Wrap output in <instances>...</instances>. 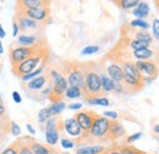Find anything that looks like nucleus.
Returning <instances> with one entry per match:
<instances>
[{"label": "nucleus", "instance_id": "1", "mask_svg": "<svg viewBox=\"0 0 159 154\" xmlns=\"http://www.w3.org/2000/svg\"><path fill=\"white\" fill-rule=\"evenodd\" d=\"M43 58H44V57H43V54H40V53L34 54V55H32L31 58L26 59L25 61H22L20 64L15 65V66H14V72H15L16 75H19V76L28 75V74H31L32 71H34L36 69L39 67Z\"/></svg>", "mask_w": 159, "mask_h": 154}, {"label": "nucleus", "instance_id": "2", "mask_svg": "<svg viewBox=\"0 0 159 154\" xmlns=\"http://www.w3.org/2000/svg\"><path fill=\"white\" fill-rule=\"evenodd\" d=\"M84 94L88 97H96L102 93V84H100V77L96 71H88L86 72L84 86L82 88Z\"/></svg>", "mask_w": 159, "mask_h": 154}, {"label": "nucleus", "instance_id": "3", "mask_svg": "<svg viewBox=\"0 0 159 154\" xmlns=\"http://www.w3.org/2000/svg\"><path fill=\"white\" fill-rule=\"evenodd\" d=\"M50 77L53 81V86H52V97H55V100H59V98L62 94H65L69 83L65 76H62L59 71L57 70H52L50 71Z\"/></svg>", "mask_w": 159, "mask_h": 154}, {"label": "nucleus", "instance_id": "4", "mask_svg": "<svg viewBox=\"0 0 159 154\" xmlns=\"http://www.w3.org/2000/svg\"><path fill=\"white\" fill-rule=\"evenodd\" d=\"M110 127V120H108L104 116H96L93 125L89 130V136L93 138H104L109 134Z\"/></svg>", "mask_w": 159, "mask_h": 154}, {"label": "nucleus", "instance_id": "5", "mask_svg": "<svg viewBox=\"0 0 159 154\" xmlns=\"http://www.w3.org/2000/svg\"><path fill=\"white\" fill-rule=\"evenodd\" d=\"M34 54H37V49L33 48V47H17V48L11 49L10 59H11L14 66H15V65L20 64L22 61H25L26 59L31 58Z\"/></svg>", "mask_w": 159, "mask_h": 154}, {"label": "nucleus", "instance_id": "6", "mask_svg": "<svg viewBox=\"0 0 159 154\" xmlns=\"http://www.w3.org/2000/svg\"><path fill=\"white\" fill-rule=\"evenodd\" d=\"M45 124V141L49 146L53 147L59 141V121L53 116Z\"/></svg>", "mask_w": 159, "mask_h": 154}, {"label": "nucleus", "instance_id": "7", "mask_svg": "<svg viewBox=\"0 0 159 154\" xmlns=\"http://www.w3.org/2000/svg\"><path fill=\"white\" fill-rule=\"evenodd\" d=\"M135 65L143 77H151L156 79L158 76V65L152 60H139L135 62Z\"/></svg>", "mask_w": 159, "mask_h": 154}, {"label": "nucleus", "instance_id": "8", "mask_svg": "<svg viewBox=\"0 0 159 154\" xmlns=\"http://www.w3.org/2000/svg\"><path fill=\"white\" fill-rule=\"evenodd\" d=\"M67 83L71 87H76L82 89L84 86V79H86V74L79 69V67H74L71 71L67 72Z\"/></svg>", "mask_w": 159, "mask_h": 154}, {"label": "nucleus", "instance_id": "9", "mask_svg": "<svg viewBox=\"0 0 159 154\" xmlns=\"http://www.w3.org/2000/svg\"><path fill=\"white\" fill-rule=\"evenodd\" d=\"M23 15H26L27 17L32 19L36 22H42L44 20H47L49 11L45 6H39V7H32V9H25L23 10Z\"/></svg>", "mask_w": 159, "mask_h": 154}, {"label": "nucleus", "instance_id": "10", "mask_svg": "<svg viewBox=\"0 0 159 154\" xmlns=\"http://www.w3.org/2000/svg\"><path fill=\"white\" fill-rule=\"evenodd\" d=\"M94 117L93 114L88 113V111H79L76 115H75V119L76 121L79 122V125L81 126L82 131L84 132H89L92 125H93V121H94Z\"/></svg>", "mask_w": 159, "mask_h": 154}, {"label": "nucleus", "instance_id": "11", "mask_svg": "<svg viewBox=\"0 0 159 154\" xmlns=\"http://www.w3.org/2000/svg\"><path fill=\"white\" fill-rule=\"evenodd\" d=\"M64 129L65 131L67 132V135H70L71 137H75V138H79L82 136V129L79 125V122L76 121L75 117H69L64 121Z\"/></svg>", "mask_w": 159, "mask_h": 154}, {"label": "nucleus", "instance_id": "12", "mask_svg": "<svg viewBox=\"0 0 159 154\" xmlns=\"http://www.w3.org/2000/svg\"><path fill=\"white\" fill-rule=\"evenodd\" d=\"M122 70H124V76L132 77V78H135V79H139V81H142V82H143V76L141 75L139 69L136 67L135 62H131V61L124 62Z\"/></svg>", "mask_w": 159, "mask_h": 154}, {"label": "nucleus", "instance_id": "13", "mask_svg": "<svg viewBox=\"0 0 159 154\" xmlns=\"http://www.w3.org/2000/svg\"><path fill=\"white\" fill-rule=\"evenodd\" d=\"M107 75L114 82H122L124 81V70L118 64H110L107 67Z\"/></svg>", "mask_w": 159, "mask_h": 154}, {"label": "nucleus", "instance_id": "14", "mask_svg": "<svg viewBox=\"0 0 159 154\" xmlns=\"http://www.w3.org/2000/svg\"><path fill=\"white\" fill-rule=\"evenodd\" d=\"M126 131L124 129V126L118 122V121H110V127H109V134L111 138L116 139V138H121L122 136H125Z\"/></svg>", "mask_w": 159, "mask_h": 154}, {"label": "nucleus", "instance_id": "15", "mask_svg": "<svg viewBox=\"0 0 159 154\" xmlns=\"http://www.w3.org/2000/svg\"><path fill=\"white\" fill-rule=\"evenodd\" d=\"M17 25L22 31H28V29H36L38 27V23L32 19L27 17L26 15H22L17 20Z\"/></svg>", "mask_w": 159, "mask_h": 154}, {"label": "nucleus", "instance_id": "16", "mask_svg": "<svg viewBox=\"0 0 159 154\" xmlns=\"http://www.w3.org/2000/svg\"><path fill=\"white\" fill-rule=\"evenodd\" d=\"M132 55L137 61L139 60H152L154 58L156 53L151 48H143V49H139V50H134Z\"/></svg>", "mask_w": 159, "mask_h": 154}, {"label": "nucleus", "instance_id": "17", "mask_svg": "<svg viewBox=\"0 0 159 154\" xmlns=\"http://www.w3.org/2000/svg\"><path fill=\"white\" fill-rule=\"evenodd\" d=\"M149 11H151L149 5L147 2H144V1H141L139 5H137V7L132 10V14H134L135 17L142 20L143 17H147L149 15Z\"/></svg>", "mask_w": 159, "mask_h": 154}, {"label": "nucleus", "instance_id": "18", "mask_svg": "<svg viewBox=\"0 0 159 154\" xmlns=\"http://www.w3.org/2000/svg\"><path fill=\"white\" fill-rule=\"evenodd\" d=\"M100 84H102V92L104 93H109V92H114V81L105 74H100Z\"/></svg>", "mask_w": 159, "mask_h": 154}, {"label": "nucleus", "instance_id": "19", "mask_svg": "<svg viewBox=\"0 0 159 154\" xmlns=\"http://www.w3.org/2000/svg\"><path fill=\"white\" fill-rule=\"evenodd\" d=\"M104 152V147L100 144H92V146H83L76 151V154H99Z\"/></svg>", "mask_w": 159, "mask_h": 154}, {"label": "nucleus", "instance_id": "20", "mask_svg": "<svg viewBox=\"0 0 159 154\" xmlns=\"http://www.w3.org/2000/svg\"><path fill=\"white\" fill-rule=\"evenodd\" d=\"M47 83V77L45 76H38L33 79H31L28 83H27V88L30 91H39L42 89Z\"/></svg>", "mask_w": 159, "mask_h": 154}, {"label": "nucleus", "instance_id": "21", "mask_svg": "<svg viewBox=\"0 0 159 154\" xmlns=\"http://www.w3.org/2000/svg\"><path fill=\"white\" fill-rule=\"evenodd\" d=\"M65 108H66V104L62 102V100H54L53 103H52V105L50 106H48V109H49V113H50V115L52 117L54 116H59L64 110H65Z\"/></svg>", "mask_w": 159, "mask_h": 154}, {"label": "nucleus", "instance_id": "22", "mask_svg": "<svg viewBox=\"0 0 159 154\" xmlns=\"http://www.w3.org/2000/svg\"><path fill=\"white\" fill-rule=\"evenodd\" d=\"M30 148L32 151L33 154H52V151L49 147L47 146H43L40 143H36V142H32L30 144Z\"/></svg>", "mask_w": 159, "mask_h": 154}, {"label": "nucleus", "instance_id": "23", "mask_svg": "<svg viewBox=\"0 0 159 154\" xmlns=\"http://www.w3.org/2000/svg\"><path fill=\"white\" fill-rule=\"evenodd\" d=\"M86 100L91 105H99V106H109L110 105L109 99L105 97H92V98H87Z\"/></svg>", "mask_w": 159, "mask_h": 154}, {"label": "nucleus", "instance_id": "24", "mask_svg": "<svg viewBox=\"0 0 159 154\" xmlns=\"http://www.w3.org/2000/svg\"><path fill=\"white\" fill-rule=\"evenodd\" d=\"M139 2H141V0H116V4L119 5V7L124 9V10L136 9Z\"/></svg>", "mask_w": 159, "mask_h": 154}, {"label": "nucleus", "instance_id": "25", "mask_svg": "<svg viewBox=\"0 0 159 154\" xmlns=\"http://www.w3.org/2000/svg\"><path fill=\"white\" fill-rule=\"evenodd\" d=\"M19 1L22 5L23 10L25 9H32V7L44 6V2H45V0H19Z\"/></svg>", "mask_w": 159, "mask_h": 154}, {"label": "nucleus", "instance_id": "26", "mask_svg": "<svg viewBox=\"0 0 159 154\" xmlns=\"http://www.w3.org/2000/svg\"><path fill=\"white\" fill-rule=\"evenodd\" d=\"M17 42H19V44H20L21 47H31V45H34L37 43V37L22 34L21 37H19Z\"/></svg>", "mask_w": 159, "mask_h": 154}, {"label": "nucleus", "instance_id": "27", "mask_svg": "<svg viewBox=\"0 0 159 154\" xmlns=\"http://www.w3.org/2000/svg\"><path fill=\"white\" fill-rule=\"evenodd\" d=\"M151 43L149 42H146V40H142V39H132L130 42V48L134 50H139V49H143V48H149Z\"/></svg>", "mask_w": 159, "mask_h": 154}, {"label": "nucleus", "instance_id": "28", "mask_svg": "<svg viewBox=\"0 0 159 154\" xmlns=\"http://www.w3.org/2000/svg\"><path fill=\"white\" fill-rule=\"evenodd\" d=\"M81 96H82V89L76 88V87H71V86H69L66 92H65V97L69 99H76Z\"/></svg>", "mask_w": 159, "mask_h": 154}, {"label": "nucleus", "instance_id": "29", "mask_svg": "<svg viewBox=\"0 0 159 154\" xmlns=\"http://www.w3.org/2000/svg\"><path fill=\"white\" fill-rule=\"evenodd\" d=\"M130 26L134 27V28L143 29V31H147V29L149 28V23H148L147 21L139 20V19H136V20H134V21H131V22H130Z\"/></svg>", "mask_w": 159, "mask_h": 154}, {"label": "nucleus", "instance_id": "30", "mask_svg": "<svg viewBox=\"0 0 159 154\" xmlns=\"http://www.w3.org/2000/svg\"><path fill=\"white\" fill-rule=\"evenodd\" d=\"M50 117H52V115H50V113H49V109H48V108H43V109H40L39 111H38L37 121H38L39 124H44V122H47Z\"/></svg>", "mask_w": 159, "mask_h": 154}, {"label": "nucleus", "instance_id": "31", "mask_svg": "<svg viewBox=\"0 0 159 154\" xmlns=\"http://www.w3.org/2000/svg\"><path fill=\"white\" fill-rule=\"evenodd\" d=\"M43 66H39L38 69H36L34 71H32L31 74H28V75H25V76H21L22 78V81H25V82H30L31 79H33V78H36V77L40 76V74L43 72Z\"/></svg>", "mask_w": 159, "mask_h": 154}, {"label": "nucleus", "instance_id": "32", "mask_svg": "<svg viewBox=\"0 0 159 154\" xmlns=\"http://www.w3.org/2000/svg\"><path fill=\"white\" fill-rule=\"evenodd\" d=\"M99 52V47L98 45H87L81 50V55H92Z\"/></svg>", "mask_w": 159, "mask_h": 154}, {"label": "nucleus", "instance_id": "33", "mask_svg": "<svg viewBox=\"0 0 159 154\" xmlns=\"http://www.w3.org/2000/svg\"><path fill=\"white\" fill-rule=\"evenodd\" d=\"M135 37H136V39H142V40H146V42H149V43H152V40H153V37L147 31H143V29L136 32Z\"/></svg>", "mask_w": 159, "mask_h": 154}, {"label": "nucleus", "instance_id": "34", "mask_svg": "<svg viewBox=\"0 0 159 154\" xmlns=\"http://www.w3.org/2000/svg\"><path fill=\"white\" fill-rule=\"evenodd\" d=\"M152 32L153 38L159 42V19H154L152 22Z\"/></svg>", "mask_w": 159, "mask_h": 154}, {"label": "nucleus", "instance_id": "35", "mask_svg": "<svg viewBox=\"0 0 159 154\" xmlns=\"http://www.w3.org/2000/svg\"><path fill=\"white\" fill-rule=\"evenodd\" d=\"M60 144H61V147L65 148V149H71V148L75 147V142L71 141V139H67V138H61Z\"/></svg>", "mask_w": 159, "mask_h": 154}, {"label": "nucleus", "instance_id": "36", "mask_svg": "<svg viewBox=\"0 0 159 154\" xmlns=\"http://www.w3.org/2000/svg\"><path fill=\"white\" fill-rule=\"evenodd\" d=\"M120 149H121V153L122 154H142L141 151L136 149V148H134V147H130V146H127V147H122V148H120Z\"/></svg>", "mask_w": 159, "mask_h": 154}, {"label": "nucleus", "instance_id": "37", "mask_svg": "<svg viewBox=\"0 0 159 154\" xmlns=\"http://www.w3.org/2000/svg\"><path fill=\"white\" fill-rule=\"evenodd\" d=\"M10 134L12 136H20L21 135V127L16 122H11L10 125Z\"/></svg>", "mask_w": 159, "mask_h": 154}, {"label": "nucleus", "instance_id": "38", "mask_svg": "<svg viewBox=\"0 0 159 154\" xmlns=\"http://www.w3.org/2000/svg\"><path fill=\"white\" fill-rule=\"evenodd\" d=\"M103 116L107 117V119L110 120V121H116V120L119 119V114H118L116 111H104V113H103Z\"/></svg>", "mask_w": 159, "mask_h": 154}, {"label": "nucleus", "instance_id": "39", "mask_svg": "<svg viewBox=\"0 0 159 154\" xmlns=\"http://www.w3.org/2000/svg\"><path fill=\"white\" fill-rule=\"evenodd\" d=\"M142 137V132H137V134H135V135H131L127 137V139H126V142L129 143V144H131V143H134V142H136L137 139H139Z\"/></svg>", "mask_w": 159, "mask_h": 154}, {"label": "nucleus", "instance_id": "40", "mask_svg": "<svg viewBox=\"0 0 159 154\" xmlns=\"http://www.w3.org/2000/svg\"><path fill=\"white\" fill-rule=\"evenodd\" d=\"M17 151H19V154H33L30 146H19Z\"/></svg>", "mask_w": 159, "mask_h": 154}, {"label": "nucleus", "instance_id": "41", "mask_svg": "<svg viewBox=\"0 0 159 154\" xmlns=\"http://www.w3.org/2000/svg\"><path fill=\"white\" fill-rule=\"evenodd\" d=\"M0 154H19V151H17V147H7L6 149H4Z\"/></svg>", "mask_w": 159, "mask_h": 154}, {"label": "nucleus", "instance_id": "42", "mask_svg": "<svg viewBox=\"0 0 159 154\" xmlns=\"http://www.w3.org/2000/svg\"><path fill=\"white\" fill-rule=\"evenodd\" d=\"M114 92L115 93H122V92H125V86H122L121 82H115L114 83Z\"/></svg>", "mask_w": 159, "mask_h": 154}, {"label": "nucleus", "instance_id": "43", "mask_svg": "<svg viewBox=\"0 0 159 154\" xmlns=\"http://www.w3.org/2000/svg\"><path fill=\"white\" fill-rule=\"evenodd\" d=\"M12 99H14V102L17 103V104H20L21 102H22V98H21L20 93H19L17 91H14V92H12Z\"/></svg>", "mask_w": 159, "mask_h": 154}, {"label": "nucleus", "instance_id": "44", "mask_svg": "<svg viewBox=\"0 0 159 154\" xmlns=\"http://www.w3.org/2000/svg\"><path fill=\"white\" fill-rule=\"evenodd\" d=\"M82 103H72V104H70L67 108L70 109V110H80V109H82Z\"/></svg>", "mask_w": 159, "mask_h": 154}, {"label": "nucleus", "instance_id": "45", "mask_svg": "<svg viewBox=\"0 0 159 154\" xmlns=\"http://www.w3.org/2000/svg\"><path fill=\"white\" fill-rule=\"evenodd\" d=\"M19 31H20V27H19L17 22H14L12 23V37H17Z\"/></svg>", "mask_w": 159, "mask_h": 154}, {"label": "nucleus", "instance_id": "46", "mask_svg": "<svg viewBox=\"0 0 159 154\" xmlns=\"http://www.w3.org/2000/svg\"><path fill=\"white\" fill-rule=\"evenodd\" d=\"M26 129H27V131L30 132V135H34V134H36V130H34V127H32L31 124H27V125H26Z\"/></svg>", "mask_w": 159, "mask_h": 154}, {"label": "nucleus", "instance_id": "47", "mask_svg": "<svg viewBox=\"0 0 159 154\" xmlns=\"http://www.w3.org/2000/svg\"><path fill=\"white\" fill-rule=\"evenodd\" d=\"M5 37H6V32L4 31V28H2V26L0 23V38H5Z\"/></svg>", "mask_w": 159, "mask_h": 154}, {"label": "nucleus", "instance_id": "48", "mask_svg": "<svg viewBox=\"0 0 159 154\" xmlns=\"http://www.w3.org/2000/svg\"><path fill=\"white\" fill-rule=\"evenodd\" d=\"M107 154H122V153H121V149H111V151L107 152Z\"/></svg>", "mask_w": 159, "mask_h": 154}, {"label": "nucleus", "instance_id": "49", "mask_svg": "<svg viewBox=\"0 0 159 154\" xmlns=\"http://www.w3.org/2000/svg\"><path fill=\"white\" fill-rule=\"evenodd\" d=\"M5 114V108H4V105H2V103H0V117Z\"/></svg>", "mask_w": 159, "mask_h": 154}, {"label": "nucleus", "instance_id": "50", "mask_svg": "<svg viewBox=\"0 0 159 154\" xmlns=\"http://www.w3.org/2000/svg\"><path fill=\"white\" fill-rule=\"evenodd\" d=\"M154 132H156V134H159V124H157V125L154 126Z\"/></svg>", "mask_w": 159, "mask_h": 154}, {"label": "nucleus", "instance_id": "51", "mask_svg": "<svg viewBox=\"0 0 159 154\" xmlns=\"http://www.w3.org/2000/svg\"><path fill=\"white\" fill-rule=\"evenodd\" d=\"M4 53V49H2V44H1V40H0V54Z\"/></svg>", "mask_w": 159, "mask_h": 154}, {"label": "nucleus", "instance_id": "52", "mask_svg": "<svg viewBox=\"0 0 159 154\" xmlns=\"http://www.w3.org/2000/svg\"><path fill=\"white\" fill-rule=\"evenodd\" d=\"M0 103H2V99H1V96H0Z\"/></svg>", "mask_w": 159, "mask_h": 154}, {"label": "nucleus", "instance_id": "53", "mask_svg": "<svg viewBox=\"0 0 159 154\" xmlns=\"http://www.w3.org/2000/svg\"><path fill=\"white\" fill-rule=\"evenodd\" d=\"M157 5L159 6V0H157Z\"/></svg>", "mask_w": 159, "mask_h": 154}, {"label": "nucleus", "instance_id": "54", "mask_svg": "<svg viewBox=\"0 0 159 154\" xmlns=\"http://www.w3.org/2000/svg\"><path fill=\"white\" fill-rule=\"evenodd\" d=\"M99 154H107V153H104V152H102V153H99Z\"/></svg>", "mask_w": 159, "mask_h": 154}, {"label": "nucleus", "instance_id": "55", "mask_svg": "<svg viewBox=\"0 0 159 154\" xmlns=\"http://www.w3.org/2000/svg\"><path fill=\"white\" fill-rule=\"evenodd\" d=\"M0 126H1V121H0Z\"/></svg>", "mask_w": 159, "mask_h": 154}, {"label": "nucleus", "instance_id": "56", "mask_svg": "<svg viewBox=\"0 0 159 154\" xmlns=\"http://www.w3.org/2000/svg\"><path fill=\"white\" fill-rule=\"evenodd\" d=\"M64 154H69V153H64Z\"/></svg>", "mask_w": 159, "mask_h": 154}]
</instances>
